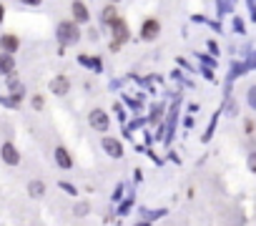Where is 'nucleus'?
<instances>
[{"instance_id": "nucleus-1", "label": "nucleus", "mask_w": 256, "mask_h": 226, "mask_svg": "<svg viewBox=\"0 0 256 226\" xmlns=\"http://www.w3.org/2000/svg\"><path fill=\"white\" fill-rule=\"evenodd\" d=\"M111 25H113V43H111V48L118 51L120 45H123V40L128 38V25H126L123 20H118V18H116Z\"/></svg>"}, {"instance_id": "nucleus-2", "label": "nucleus", "mask_w": 256, "mask_h": 226, "mask_svg": "<svg viewBox=\"0 0 256 226\" xmlns=\"http://www.w3.org/2000/svg\"><path fill=\"white\" fill-rule=\"evenodd\" d=\"M58 38H60V43H75L78 40V28H75V23H70V20L60 23L58 25Z\"/></svg>"}, {"instance_id": "nucleus-3", "label": "nucleus", "mask_w": 256, "mask_h": 226, "mask_svg": "<svg viewBox=\"0 0 256 226\" xmlns=\"http://www.w3.org/2000/svg\"><path fill=\"white\" fill-rule=\"evenodd\" d=\"M88 121H90V126H93L96 131H105V128H108V116H105L103 111H98V108L88 116Z\"/></svg>"}, {"instance_id": "nucleus-4", "label": "nucleus", "mask_w": 256, "mask_h": 226, "mask_svg": "<svg viewBox=\"0 0 256 226\" xmlns=\"http://www.w3.org/2000/svg\"><path fill=\"white\" fill-rule=\"evenodd\" d=\"M3 161L8 163V166H15L20 161V154H18V148H15L13 143H5L3 146Z\"/></svg>"}, {"instance_id": "nucleus-5", "label": "nucleus", "mask_w": 256, "mask_h": 226, "mask_svg": "<svg viewBox=\"0 0 256 226\" xmlns=\"http://www.w3.org/2000/svg\"><path fill=\"white\" fill-rule=\"evenodd\" d=\"M158 30H161L158 20H146V23H143V30H141V35H143V40H154V38L158 35Z\"/></svg>"}, {"instance_id": "nucleus-6", "label": "nucleus", "mask_w": 256, "mask_h": 226, "mask_svg": "<svg viewBox=\"0 0 256 226\" xmlns=\"http://www.w3.org/2000/svg\"><path fill=\"white\" fill-rule=\"evenodd\" d=\"M18 45H20V40L15 35H3V38H0V48H3L5 53H15V51H18Z\"/></svg>"}, {"instance_id": "nucleus-7", "label": "nucleus", "mask_w": 256, "mask_h": 226, "mask_svg": "<svg viewBox=\"0 0 256 226\" xmlns=\"http://www.w3.org/2000/svg\"><path fill=\"white\" fill-rule=\"evenodd\" d=\"M103 148H105V154L108 156H116V158L123 154V148H120V143L116 139H103Z\"/></svg>"}, {"instance_id": "nucleus-8", "label": "nucleus", "mask_w": 256, "mask_h": 226, "mask_svg": "<svg viewBox=\"0 0 256 226\" xmlns=\"http://www.w3.org/2000/svg\"><path fill=\"white\" fill-rule=\"evenodd\" d=\"M55 161H58L60 169H70V166H73V161H70V156H68V151H66L63 146L55 148Z\"/></svg>"}, {"instance_id": "nucleus-9", "label": "nucleus", "mask_w": 256, "mask_h": 226, "mask_svg": "<svg viewBox=\"0 0 256 226\" xmlns=\"http://www.w3.org/2000/svg\"><path fill=\"white\" fill-rule=\"evenodd\" d=\"M51 90H53V93H58V96H66V93H68V81L58 75V78L51 81Z\"/></svg>"}, {"instance_id": "nucleus-10", "label": "nucleus", "mask_w": 256, "mask_h": 226, "mask_svg": "<svg viewBox=\"0 0 256 226\" xmlns=\"http://www.w3.org/2000/svg\"><path fill=\"white\" fill-rule=\"evenodd\" d=\"M13 68H15V60L10 58V53H3V55H0V73H3V75H10Z\"/></svg>"}, {"instance_id": "nucleus-11", "label": "nucleus", "mask_w": 256, "mask_h": 226, "mask_svg": "<svg viewBox=\"0 0 256 226\" xmlns=\"http://www.w3.org/2000/svg\"><path fill=\"white\" fill-rule=\"evenodd\" d=\"M73 18L78 20V23H85V20H88V10H85L83 3H78V0L73 3Z\"/></svg>"}, {"instance_id": "nucleus-12", "label": "nucleus", "mask_w": 256, "mask_h": 226, "mask_svg": "<svg viewBox=\"0 0 256 226\" xmlns=\"http://www.w3.org/2000/svg\"><path fill=\"white\" fill-rule=\"evenodd\" d=\"M28 193L33 196V199H40V196L45 193V184H43V181H30V184H28Z\"/></svg>"}, {"instance_id": "nucleus-13", "label": "nucleus", "mask_w": 256, "mask_h": 226, "mask_svg": "<svg viewBox=\"0 0 256 226\" xmlns=\"http://www.w3.org/2000/svg\"><path fill=\"white\" fill-rule=\"evenodd\" d=\"M116 18H118V15H116V8H113V5H108V8L103 10V20H105V23H113Z\"/></svg>"}, {"instance_id": "nucleus-14", "label": "nucleus", "mask_w": 256, "mask_h": 226, "mask_svg": "<svg viewBox=\"0 0 256 226\" xmlns=\"http://www.w3.org/2000/svg\"><path fill=\"white\" fill-rule=\"evenodd\" d=\"M249 103H251V105H254V103H256V90H254V88H251V90H249Z\"/></svg>"}, {"instance_id": "nucleus-15", "label": "nucleus", "mask_w": 256, "mask_h": 226, "mask_svg": "<svg viewBox=\"0 0 256 226\" xmlns=\"http://www.w3.org/2000/svg\"><path fill=\"white\" fill-rule=\"evenodd\" d=\"M33 105H35V108H43V98L35 96V98H33Z\"/></svg>"}, {"instance_id": "nucleus-16", "label": "nucleus", "mask_w": 256, "mask_h": 226, "mask_svg": "<svg viewBox=\"0 0 256 226\" xmlns=\"http://www.w3.org/2000/svg\"><path fill=\"white\" fill-rule=\"evenodd\" d=\"M23 3H28V5H38L40 0H23Z\"/></svg>"}, {"instance_id": "nucleus-17", "label": "nucleus", "mask_w": 256, "mask_h": 226, "mask_svg": "<svg viewBox=\"0 0 256 226\" xmlns=\"http://www.w3.org/2000/svg\"><path fill=\"white\" fill-rule=\"evenodd\" d=\"M0 20H3V5H0Z\"/></svg>"}, {"instance_id": "nucleus-18", "label": "nucleus", "mask_w": 256, "mask_h": 226, "mask_svg": "<svg viewBox=\"0 0 256 226\" xmlns=\"http://www.w3.org/2000/svg\"><path fill=\"white\" fill-rule=\"evenodd\" d=\"M116 3H118V0H116Z\"/></svg>"}]
</instances>
